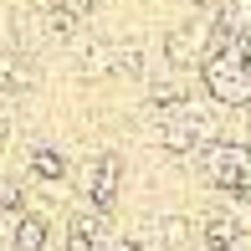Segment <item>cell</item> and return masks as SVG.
Listing matches in <instances>:
<instances>
[{"mask_svg":"<svg viewBox=\"0 0 251 251\" xmlns=\"http://www.w3.org/2000/svg\"><path fill=\"white\" fill-rule=\"evenodd\" d=\"M200 169L221 190L251 200V149H241V144H210V139H205L200 144Z\"/></svg>","mask_w":251,"mask_h":251,"instance_id":"obj_1","label":"cell"},{"mask_svg":"<svg viewBox=\"0 0 251 251\" xmlns=\"http://www.w3.org/2000/svg\"><path fill=\"white\" fill-rule=\"evenodd\" d=\"M118 159L113 154H102L98 159V169H87V195H93V205L102 210V205H113V190H118Z\"/></svg>","mask_w":251,"mask_h":251,"instance_id":"obj_2","label":"cell"},{"mask_svg":"<svg viewBox=\"0 0 251 251\" xmlns=\"http://www.w3.org/2000/svg\"><path fill=\"white\" fill-rule=\"evenodd\" d=\"M10 231H16V246H21V251H47V226H41L36 215H26V221H16Z\"/></svg>","mask_w":251,"mask_h":251,"instance_id":"obj_3","label":"cell"},{"mask_svg":"<svg viewBox=\"0 0 251 251\" xmlns=\"http://www.w3.org/2000/svg\"><path fill=\"white\" fill-rule=\"evenodd\" d=\"M36 175H47V179H62V175H67L62 154H47V149H36Z\"/></svg>","mask_w":251,"mask_h":251,"instance_id":"obj_4","label":"cell"},{"mask_svg":"<svg viewBox=\"0 0 251 251\" xmlns=\"http://www.w3.org/2000/svg\"><path fill=\"white\" fill-rule=\"evenodd\" d=\"M108 251H139V246H133V241H113Z\"/></svg>","mask_w":251,"mask_h":251,"instance_id":"obj_5","label":"cell"}]
</instances>
